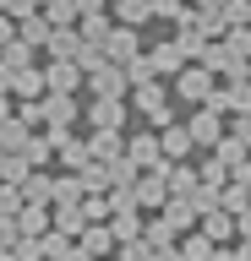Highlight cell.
I'll return each instance as SVG.
<instances>
[{
  "instance_id": "9a60e30c",
  "label": "cell",
  "mask_w": 251,
  "mask_h": 261,
  "mask_svg": "<svg viewBox=\"0 0 251 261\" xmlns=\"http://www.w3.org/2000/svg\"><path fill=\"white\" fill-rule=\"evenodd\" d=\"M158 147H164V158H186V152H191V130H186V120H169L164 130H158Z\"/></svg>"
},
{
  "instance_id": "7402d4cb",
  "label": "cell",
  "mask_w": 251,
  "mask_h": 261,
  "mask_svg": "<svg viewBox=\"0 0 251 261\" xmlns=\"http://www.w3.org/2000/svg\"><path fill=\"white\" fill-rule=\"evenodd\" d=\"M109 28H115V16H109V11H87V16H77V33H82L87 44H104V38H109Z\"/></svg>"
},
{
  "instance_id": "30bf717a",
  "label": "cell",
  "mask_w": 251,
  "mask_h": 261,
  "mask_svg": "<svg viewBox=\"0 0 251 261\" xmlns=\"http://www.w3.org/2000/svg\"><path fill=\"white\" fill-rule=\"evenodd\" d=\"M197 228H202L213 245H235V212H224V207L202 212V218H197Z\"/></svg>"
},
{
  "instance_id": "ee69618b",
  "label": "cell",
  "mask_w": 251,
  "mask_h": 261,
  "mask_svg": "<svg viewBox=\"0 0 251 261\" xmlns=\"http://www.w3.org/2000/svg\"><path fill=\"white\" fill-rule=\"evenodd\" d=\"M186 0H153V16H169V22H180Z\"/></svg>"
},
{
  "instance_id": "6f0895ef",
  "label": "cell",
  "mask_w": 251,
  "mask_h": 261,
  "mask_svg": "<svg viewBox=\"0 0 251 261\" xmlns=\"http://www.w3.org/2000/svg\"><path fill=\"white\" fill-rule=\"evenodd\" d=\"M191 6H202V11H218V6H224V0H191Z\"/></svg>"
},
{
  "instance_id": "e7e4bbea",
  "label": "cell",
  "mask_w": 251,
  "mask_h": 261,
  "mask_svg": "<svg viewBox=\"0 0 251 261\" xmlns=\"http://www.w3.org/2000/svg\"><path fill=\"white\" fill-rule=\"evenodd\" d=\"M246 60H251V55H246Z\"/></svg>"
},
{
  "instance_id": "ab89813d",
  "label": "cell",
  "mask_w": 251,
  "mask_h": 261,
  "mask_svg": "<svg viewBox=\"0 0 251 261\" xmlns=\"http://www.w3.org/2000/svg\"><path fill=\"white\" fill-rule=\"evenodd\" d=\"M218 11H224V22H230V28H246V22H251V0H224Z\"/></svg>"
},
{
  "instance_id": "6125c7cd",
  "label": "cell",
  "mask_w": 251,
  "mask_h": 261,
  "mask_svg": "<svg viewBox=\"0 0 251 261\" xmlns=\"http://www.w3.org/2000/svg\"><path fill=\"white\" fill-rule=\"evenodd\" d=\"M246 191H251V179H246Z\"/></svg>"
},
{
  "instance_id": "74e56055",
  "label": "cell",
  "mask_w": 251,
  "mask_h": 261,
  "mask_svg": "<svg viewBox=\"0 0 251 261\" xmlns=\"http://www.w3.org/2000/svg\"><path fill=\"white\" fill-rule=\"evenodd\" d=\"M153 76H158V71H153V60H148V55L126 60V82H131V87H142V82H153Z\"/></svg>"
},
{
  "instance_id": "11a10c76",
  "label": "cell",
  "mask_w": 251,
  "mask_h": 261,
  "mask_svg": "<svg viewBox=\"0 0 251 261\" xmlns=\"http://www.w3.org/2000/svg\"><path fill=\"white\" fill-rule=\"evenodd\" d=\"M0 93H11V65L0 60Z\"/></svg>"
},
{
  "instance_id": "b9f144b4",
  "label": "cell",
  "mask_w": 251,
  "mask_h": 261,
  "mask_svg": "<svg viewBox=\"0 0 251 261\" xmlns=\"http://www.w3.org/2000/svg\"><path fill=\"white\" fill-rule=\"evenodd\" d=\"M22 261H44V245H38V234H17V245H11Z\"/></svg>"
},
{
  "instance_id": "cb8c5ba5",
  "label": "cell",
  "mask_w": 251,
  "mask_h": 261,
  "mask_svg": "<svg viewBox=\"0 0 251 261\" xmlns=\"http://www.w3.org/2000/svg\"><path fill=\"white\" fill-rule=\"evenodd\" d=\"M109 6H115V22H126V28L153 22V0H109Z\"/></svg>"
},
{
  "instance_id": "03108f58",
  "label": "cell",
  "mask_w": 251,
  "mask_h": 261,
  "mask_svg": "<svg viewBox=\"0 0 251 261\" xmlns=\"http://www.w3.org/2000/svg\"><path fill=\"white\" fill-rule=\"evenodd\" d=\"M246 28H251V22H246Z\"/></svg>"
},
{
  "instance_id": "3957f363",
  "label": "cell",
  "mask_w": 251,
  "mask_h": 261,
  "mask_svg": "<svg viewBox=\"0 0 251 261\" xmlns=\"http://www.w3.org/2000/svg\"><path fill=\"white\" fill-rule=\"evenodd\" d=\"M186 130H191V142H197V147H218V136L230 130V120H224L218 109H208V103H197V114L186 120Z\"/></svg>"
},
{
  "instance_id": "e0dca14e",
  "label": "cell",
  "mask_w": 251,
  "mask_h": 261,
  "mask_svg": "<svg viewBox=\"0 0 251 261\" xmlns=\"http://www.w3.org/2000/svg\"><path fill=\"white\" fill-rule=\"evenodd\" d=\"M55 218H50V201H22L17 212V234H44Z\"/></svg>"
},
{
  "instance_id": "d590c367",
  "label": "cell",
  "mask_w": 251,
  "mask_h": 261,
  "mask_svg": "<svg viewBox=\"0 0 251 261\" xmlns=\"http://www.w3.org/2000/svg\"><path fill=\"white\" fill-rule=\"evenodd\" d=\"M28 136H33V130L22 125L17 114H11V120H6V125H0V142H6V152H22V142H28Z\"/></svg>"
},
{
  "instance_id": "4dcf8cb0",
  "label": "cell",
  "mask_w": 251,
  "mask_h": 261,
  "mask_svg": "<svg viewBox=\"0 0 251 261\" xmlns=\"http://www.w3.org/2000/svg\"><path fill=\"white\" fill-rule=\"evenodd\" d=\"M82 179H77V169H66V174H55V201H82Z\"/></svg>"
},
{
  "instance_id": "836d02e7",
  "label": "cell",
  "mask_w": 251,
  "mask_h": 261,
  "mask_svg": "<svg viewBox=\"0 0 251 261\" xmlns=\"http://www.w3.org/2000/svg\"><path fill=\"white\" fill-rule=\"evenodd\" d=\"M82 218H87V223H109V196H104V191H87L82 196Z\"/></svg>"
},
{
  "instance_id": "d6986e66",
  "label": "cell",
  "mask_w": 251,
  "mask_h": 261,
  "mask_svg": "<svg viewBox=\"0 0 251 261\" xmlns=\"http://www.w3.org/2000/svg\"><path fill=\"white\" fill-rule=\"evenodd\" d=\"M55 158H60V169H82L93 152H87V136H60L55 142Z\"/></svg>"
},
{
  "instance_id": "bcb514c9",
  "label": "cell",
  "mask_w": 251,
  "mask_h": 261,
  "mask_svg": "<svg viewBox=\"0 0 251 261\" xmlns=\"http://www.w3.org/2000/svg\"><path fill=\"white\" fill-rule=\"evenodd\" d=\"M11 38H17V16L0 11V44H11Z\"/></svg>"
},
{
  "instance_id": "52a82bcc",
  "label": "cell",
  "mask_w": 251,
  "mask_h": 261,
  "mask_svg": "<svg viewBox=\"0 0 251 261\" xmlns=\"http://www.w3.org/2000/svg\"><path fill=\"white\" fill-rule=\"evenodd\" d=\"M126 158H131L136 169H153V163L164 158V147H158V130H131V136H126Z\"/></svg>"
},
{
  "instance_id": "7c38bea8",
  "label": "cell",
  "mask_w": 251,
  "mask_h": 261,
  "mask_svg": "<svg viewBox=\"0 0 251 261\" xmlns=\"http://www.w3.org/2000/svg\"><path fill=\"white\" fill-rule=\"evenodd\" d=\"M50 218H55V228H60V234H71V240H77V234L87 228L82 201H50Z\"/></svg>"
},
{
  "instance_id": "f35d334b",
  "label": "cell",
  "mask_w": 251,
  "mask_h": 261,
  "mask_svg": "<svg viewBox=\"0 0 251 261\" xmlns=\"http://www.w3.org/2000/svg\"><path fill=\"white\" fill-rule=\"evenodd\" d=\"M22 212V185H6L0 179V218H17Z\"/></svg>"
},
{
  "instance_id": "9c48e42d",
  "label": "cell",
  "mask_w": 251,
  "mask_h": 261,
  "mask_svg": "<svg viewBox=\"0 0 251 261\" xmlns=\"http://www.w3.org/2000/svg\"><path fill=\"white\" fill-rule=\"evenodd\" d=\"M77 245H82L93 261H104V256H115V228L109 223H87L82 234H77Z\"/></svg>"
},
{
  "instance_id": "d4e9b609",
  "label": "cell",
  "mask_w": 251,
  "mask_h": 261,
  "mask_svg": "<svg viewBox=\"0 0 251 261\" xmlns=\"http://www.w3.org/2000/svg\"><path fill=\"white\" fill-rule=\"evenodd\" d=\"M142 207H131V212H109V228H115V245L120 240H142Z\"/></svg>"
},
{
  "instance_id": "d6a6232c",
  "label": "cell",
  "mask_w": 251,
  "mask_h": 261,
  "mask_svg": "<svg viewBox=\"0 0 251 261\" xmlns=\"http://www.w3.org/2000/svg\"><path fill=\"white\" fill-rule=\"evenodd\" d=\"M17 120L28 130H44V98H17Z\"/></svg>"
},
{
  "instance_id": "1f68e13d",
  "label": "cell",
  "mask_w": 251,
  "mask_h": 261,
  "mask_svg": "<svg viewBox=\"0 0 251 261\" xmlns=\"http://www.w3.org/2000/svg\"><path fill=\"white\" fill-rule=\"evenodd\" d=\"M33 55H38V49H33V44H22V38H11V44H0V60L11 65V71H17V65H33Z\"/></svg>"
},
{
  "instance_id": "83f0119b",
  "label": "cell",
  "mask_w": 251,
  "mask_h": 261,
  "mask_svg": "<svg viewBox=\"0 0 251 261\" xmlns=\"http://www.w3.org/2000/svg\"><path fill=\"white\" fill-rule=\"evenodd\" d=\"M131 98H136L142 114H153L158 103H169V87H158V76H153V82H142V87H131Z\"/></svg>"
},
{
  "instance_id": "6da1fadb",
  "label": "cell",
  "mask_w": 251,
  "mask_h": 261,
  "mask_svg": "<svg viewBox=\"0 0 251 261\" xmlns=\"http://www.w3.org/2000/svg\"><path fill=\"white\" fill-rule=\"evenodd\" d=\"M213 87H218V76H213L202 60H186L180 71H175V93H180L186 103H208V93H213Z\"/></svg>"
},
{
  "instance_id": "ac0fdd59",
  "label": "cell",
  "mask_w": 251,
  "mask_h": 261,
  "mask_svg": "<svg viewBox=\"0 0 251 261\" xmlns=\"http://www.w3.org/2000/svg\"><path fill=\"white\" fill-rule=\"evenodd\" d=\"M148 60H153V71H158V76H175V71L186 65V55H180V44L169 38V44H153V49H148Z\"/></svg>"
},
{
  "instance_id": "277c9868",
  "label": "cell",
  "mask_w": 251,
  "mask_h": 261,
  "mask_svg": "<svg viewBox=\"0 0 251 261\" xmlns=\"http://www.w3.org/2000/svg\"><path fill=\"white\" fill-rule=\"evenodd\" d=\"M136 55H142V33L126 28V22H115V28H109V38H104V60L126 65V60H136Z\"/></svg>"
},
{
  "instance_id": "be15d7a7",
  "label": "cell",
  "mask_w": 251,
  "mask_h": 261,
  "mask_svg": "<svg viewBox=\"0 0 251 261\" xmlns=\"http://www.w3.org/2000/svg\"><path fill=\"white\" fill-rule=\"evenodd\" d=\"M104 261H115V256H104Z\"/></svg>"
},
{
  "instance_id": "603a6c76",
  "label": "cell",
  "mask_w": 251,
  "mask_h": 261,
  "mask_svg": "<svg viewBox=\"0 0 251 261\" xmlns=\"http://www.w3.org/2000/svg\"><path fill=\"white\" fill-rule=\"evenodd\" d=\"M22 158L33 163V169H50V158H55V142H50V130H33V136L22 142Z\"/></svg>"
},
{
  "instance_id": "7bdbcfd3",
  "label": "cell",
  "mask_w": 251,
  "mask_h": 261,
  "mask_svg": "<svg viewBox=\"0 0 251 261\" xmlns=\"http://www.w3.org/2000/svg\"><path fill=\"white\" fill-rule=\"evenodd\" d=\"M230 136H240V142L251 147V109L246 114H230Z\"/></svg>"
},
{
  "instance_id": "2e32d148",
  "label": "cell",
  "mask_w": 251,
  "mask_h": 261,
  "mask_svg": "<svg viewBox=\"0 0 251 261\" xmlns=\"http://www.w3.org/2000/svg\"><path fill=\"white\" fill-rule=\"evenodd\" d=\"M87 152H93V158H120V152H126V130H87Z\"/></svg>"
},
{
  "instance_id": "5b68a950",
  "label": "cell",
  "mask_w": 251,
  "mask_h": 261,
  "mask_svg": "<svg viewBox=\"0 0 251 261\" xmlns=\"http://www.w3.org/2000/svg\"><path fill=\"white\" fill-rule=\"evenodd\" d=\"M77 114V93H44V130H71Z\"/></svg>"
},
{
  "instance_id": "9f6ffc18",
  "label": "cell",
  "mask_w": 251,
  "mask_h": 261,
  "mask_svg": "<svg viewBox=\"0 0 251 261\" xmlns=\"http://www.w3.org/2000/svg\"><path fill=\"white\" fill-rule=\"evenodd\" d=\"M235 261H251V240H240V245H235Z\"/></svg>"
},
{
  "instance_id": "c3c4849f",
  "label": "cell",
  "mask_w": 251,
  "mask_h": 261,
  "mask_svg": "<svg viewBox=\"0 0 251 261\" xmlns=\"http://www.w3.org/2000/svg\"><path fill=\"white\" fill-rule=\"evenodd\" d=\"M6 11H11V16H17V22H22V16H33V11H38V0H11Z\"/></svg>"
},
{
  "instance_id": "816d5d0a",
  "label": "cell",
  "mask_w": 251,
  "mask_h": 261,
  "mask_svg": "<svg viewBox=\"0 0 251 261\" xmlns=\"http://www.w3.org/2000/svg\"><path fill=\"white\" fill-rule=\"evenodd\" d=\"M11 114H17V103H11V93H0V125H6Z\"/></svg>"
},
{
  "instance_id": "8d00e7d4",
  "label": "cell",
  "mask_w": 251,
  "mask_h": 261,
  "mask_svg": "<svg viewBox=\"0 0 251 261\" xmlns=\"http://www.w3.org/2000/svg\"><path fill=\"white\" fill-rule=\"evenodd\" d=\"M115 261H153V245L148 240H120L115 245Z\"/></svg>"
},
{
  "instance_id": "7dc6e473",
  "label": "cell",
  "mask_w": 251,
  "mask_h": 261,
  "mask_svg": "<svg viewBox=\"0 0 251 261\" xmlns=\"http://www.w3.org/2000/svg\"><path fill=\"white\" fill-rule=\"evenodd\" d=\"M6 245H17V218H0V250Z\"/></svg>"
},
{
  "instance_id": "44dd1931",
  "label": "cell",
  "mask_w": 251,
  "mask_h": 261,
  "mask_svg": "<svg viewBox=\"0 0 251 261\" xmlns=\"http://www.w3.org/2000/svg\"><path fill=\"white\" fill-rule=\"evenodd\" d=\"M17 38H22V44H33V49H44V44H50V16H44V11L22 16V22H17Z\"/></svg>"
},
{
  "instance_id": "ffe728a7",
  "label": "cell",
  "mask_w": 251,
  "mask_h": 261,
  "mask_svg": "<svg viewBox=\"0 0 251 261\" xmlns=\"http://www.w3.org/2000/svg\"><path fill=\"white\" fill-rule=\"evenodd\" d=\"M22 201H55V174H50V169H28V179H22Z\"/></svg>"
},
{
  "instance_id": "f6af8a7d",
  "label": "cell",
  "mask_w": 251,
  "mask_h": 261,
  "mask_svg": "<svg viewBox=\"0 0 251 261\" xmlns=\"http://www.w3.org/2000/svg\"><path fill=\"white\" fill-rule=\"evenodd\" d=\"M235 240H251V201L235 212Z\"/></svg>"
},
{
  "instance_id": "7a4b0ae2",
  "label": "cell",
  "mask_w": 251,
  "mask_h": 261,
  "mask_svg": "<svg viewBox=\"0 0 251 261\" xmlns=\"http://www.w3.org/2000/svg\"><path fill=\"white\" fill-rule=\"evenodd\" d=\"M93 98H126L131 93V82H126V65H115V60H104V65H93L87 71V82H82Z\"/></svg>"
},
{
  "instance_id": "4316f807",
  "label": "cell",
  "mask_w": 251,
  "mask_h": 261,
  "mask_svg": "<svg viewBox=\"0 0 251 261\" xmlns=\"http://www.w3.org/2000/svg\"><path fill=\"white\" fill-rule=\"evenodd\" d=\"M180 256L186 261H208V256H213V240H208L202 228H186V234H180Z\"/></svg>"
},
{
  "instance_id": "60d3db41",
  "label": "cell",
  "mask_w": 251,
  "mask_h": 261,
  "mask_svg": "<svg viewBox=\"0 0 251 261\" xmlns=\"http://www.w3.org/2000/svg\"><path fill=\"white\" fill-rule=\"evenodd\" d=\"M197 174H202V185H224V179H230V169H224V158H218V152H213V158L202 163Z\"/></svg>"
},
{
  "instance_id": "e575fe53",
  "label": "cell",
  "mask_w": 251,
  "mask_h": 261,
  "mask_svg": "<svg viewBox=\"0 0 251 261\" xmlns=\"http://www.w3.org/2000/svg\"><path fill=\"white\" fill-rule=\"evenodd\" d=\"M142 240H148L153 250H158V245H175V240H180V234H175V228H169L164 218H148V223H142Z\"/></svg>"
},
{
  "instance_id": "91938a15",
  "label": "cell",
  "mask_w": 251,
  "mask_h": 261,
  "mask_svg": "<svg viewBox=\"0 0 251 261\" xmlns=\"http://www.w3.org/2000/svg\"><path fill=\"white\" fill-rule=\"evenodd\" d=\"M6 6H11V0H0V11H6Z\"/></svg>"
},
{
  "instance_id": "ba28073f",
  "label": "cell",
  "mask_w": 251,
  "mask_h": 261,
  "mask_svg": "<svg viewBox=\"0 0 251 261\" xmlns=\"http://www.w3.org/2000/svg\"><path fill=\"white\" fill-rule=\"evenodd\" d=\"M82 65L77 60H50L44 65V87H50V93H77V87H82Z\"/></svg>"
},
{
  "instance_id": "94428289",
  "label": "cell",
  "mask_w": 251,
  "mask_h": 261,
  "mask_svg": "<svg viewBox=\"0 0 251 261\" xmlns=\"http://www.w3.org/2000/svg\"><path fill=\"white\" fill-rule=\"evenodd\" d=\"M0 158H6V142H0Z\"/></svg>"
},
{
  "instance_id": "681fc988",
  "label": "cell",
  "mask_w": 251,
  "mask_h": 261,
  "mask_svg": "<svg viewBox=\"0 0 251 261\" xmlns=\"http://www.w3.org/2000/svg\"><path fill=\"white\" fill-rule=\"evenodd\" d=\"M153 261H186V256H180V240H175V245H158V250H153Z\"/></svg>"
},
{
  "instance_id": "4fadbf2b",
  "label": "cell",
  "mask_w": 251,
  "mask_h": 261,
  "mask_svg": "<svg viewBox=\"0 0 251 261\" xmlns=\"http://www.w3.org/2000/svg\"><path fill=\"white\" fill-rule=\"evenodd\" d=\"M158 218H164V223L175 228V234H186V228H197V207H191L186 196H169L164 207H158Z\"/></svg>"
},
{
  "instance_id": "db71d44e",
  "label": "cell",
  "mask_w": 251,
  "mask_h": 261,
  "mask_svg": "<svg viewBox=\"0 0 251 261\" xmlns=\"http://www.w3.org/2000/svg\"><path fill=\"white\" fill-rule=\"evenodd\" d=\"M208 261H235V245H213V256Z\"/></svg>"
},
{
  "instance_id": "f1b7e54d",
  "label": "cell",
  "mask_w": 251,
  "mask_h": 261,
  "mask_svg": "<svg viewBox=\"0 0 251 261\" xmlns=\"http://www.w3.org/2000/svg\"><path fill=\"white\" fill-rule=\"evenodd\" d=\"M44 16H50V28H71V22H77V0H44Z\"/></svg>"
},
{
  "instance_id": "f546056e",
  "label": "cell",
  "mask_w": 251,
  "mask_h": 261,
  "mask_svg": "<svg viewBox=\"0 0 251 261\" xmlns=\"http://www.w3.org/2000/svg\"><path fill=\"white\" fill-rule=\"evenodd\" d=\"M175 44H180L186 60H202V49H208V33H202V28H180V33H175Z\"/></svg>"
},
{
  "instance_id": "484cf974",
  "label": "cell",
  "mask_w": 251,
  "mask_h": 261,
  "mask_svg": "<svg viewBox=\"0 0 251 261\" xmlns=\"http://www.w3.org/2000/svg\"><path fill=\"white\" fill-rule=\"evenodd\" d=\"M77 179H82V191H109L115 179H109V163L104 158H87L82 169H77Z\"/></svg>"
},
{
  "instance_id": "8992f818",
  "label": "cell",
  "mask_w": 251,
  "mask_h": 261,
  "mask_svg": "<svg viewBox=\"0 0 251 261\" xmlns=\"http://www.w3.org/2000/svg\"><path fill=\"white\" fill-rule=\"evenodd\" d=\"M87 125L93 130H126V98H93L87 103Z\"/></svg>"
},
{
  "instance_id": "8fae6325",
  "label": "cell",
  "mask_w": 251,
  "mask_h": 261,
  "mask_svg": "<svg viewBox=\"0 0 251 261\" xmlns=\"http://www.w3.org/2000/svg\"><path fill=\"white\" fill-rule=\"evenodd\" d=\"M77 49H82L77 22H71V28H50V44H44V55H50V60H77Z\"/></svg>"
},
{
  "instance_id": "f907efd6",
  "label": "cell",
  "mask_w": 251,
  "mask_h": 261,
  "mask_svg": "<svg viewBox=\"0 0 251 261\" xmlns=\"http://www.w3.org/2000/svg\"><path fill=\"white\" fill-rule=\"evenodd\" d=\"M55 261H93V256H87V250H82V245H77V240H71V245H66V250H60V256H55Z\"/></svg>"
},
{
  "instance_id": "5bb4252c",
  "label": "cell",
  "mask_w": 251,
  "mask_h": 261,
  "mask_svg": "<svg viewBox=\"0 0 251 261\" xmlns=\"http://www.w3.org/2000/svg\"><path fill=\"white\" fill-rule=\"evenodd\" d=\"M50 87H44V71L38 65H17L11 71V98H44Z\"/></svg>"
},
{
  "instance_id": "680465c9",
  "label": "cell",
  "mask_w": 251,
  "mask_h": 261,
  "mask_svg": "<svg viewBox=\"0 0 251 261\" xmlns=\"http://www.w3.org/2000/svg\"><path fill=\"white\" fill-rule=\"evenodd\" d=\"M0 261H22V256H17V250H11V245H6V250H0Z\"/></svg>"
},
{
  "instance_id": "f5cc1de1",
  "label": "cell",
  "mask_w": 251,
  "mask_h": 261,
  "mask_svg": "<svg viewBox=\"0 0 251 261\" xmlns=\"http://www.w3.org/2000/svg\"><path fill=\"white\" fill-rule=\"evenodd\" d=\"M77 11H82V16L87 11H109V0H77Z\"/></svg>"
}]
</instances>
